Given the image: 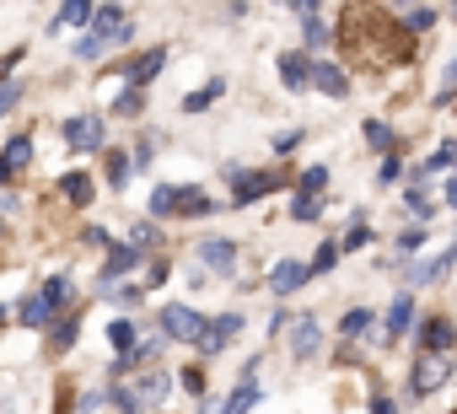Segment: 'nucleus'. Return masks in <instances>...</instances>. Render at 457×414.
Instances as JSON below:
<instances>
[{"label":"nucleus","instance_id":"nucleus-46","mask_svg":"<svg viewBox=\"0 0 457 414\" xmlns=\"http://www.w3.org/2000/svg\"><path fill=\"white\" fill-rule=\"evenodd\" d=\"M446 204H452V211H457V178L446 183Z\"/></svg>","mask_w":457,"mask_h":414},{"label":"nucleus","instance_id":"nucleus-27","mask_svg":"<svg viewBox=\"0 0 457 414\" xmlns=\"http://www.w3.org/2000/svg\"><path fill=\"white\" fill-rule=\"evenodd\" d=\"M398 17H403V28H409V33H425V28H436V17H441V12H436V6H414V12H398Z\"/></svg>","mask_w":457,"mask_h":414},{"label":"nucleus","instance_id":"nucleus-10","mask_svg":"<svg viewBox=\"0 0 457 414\" xmlns=\"http://www.w3.org/2000/svg\"><path fill=\"white\" fill-rule=\"evenodd\" d=\"M409 323H414V291L393 296V307H387V323H382L387 344H393V339H403V334H409Z\"/></svg>","mask_w":457,"mask_h":414},{"label":"nucleus","instance_id":"nucleus-34","mask_svg":"<svg viewBox=\"0 0 457 414\" xmlns=\"http://www.w3.org/2000/svg\"><path fill=\"white\" fill-rule=\"evenodd\" d=\"M425 248V227H403L398 232V253H420Z\"/></svg>","mask_w":457,"mask_h":414},{"label":"nucleus","instance_id":"nucleus-45","mask_svg":"<svg viewBox=\"0 0 457 414\" xmlns=\"http://www.w3.org/2000/svg\"><path fill=\"white\" fill-rule=\"evenodd\" d=\"M371 414H398V409H393V398H371Z\"/></svg>","mask_w":457,"mask_h":414},{"label":"nucleus","instance_id":"nucleus-3","mask_svg":"<svg viewBox=\"0 0 457 414\" xmlns=\"http://www.w3.org/2000/svg\"><path fill=\"white\" fill-rule=\"evenodd\" d=\"M446 377H452V355H420V360H414L409 387H414V398H430Z\"/></svg>","mask_w":457,"mask_h":414},{"label":"nucleus","instance_id":"nucleus-5","mask_svg":"<svg viewBox=\"0 0 457 414\" xmlns=\"http://www.w3.org/2000/svg\"><path fill=\"white\" fill-rule=\"evenodd\" d=\"M162 65H167V49L156 44V49H145V54H135L129 65H119V76L135 87V92H145L151 87V76H162Z\"/></svg>","mask_w":457,"mask_h":414},{"label":"nucleus","instance_id":"nucleus-31","mask_svg":"<svg viewBox=\"0 0 457 414\" xmlns=\"http://www.w3.org/2000/svg\"><path fill=\"white\" fill-rule=\"evenodd\" d=\"M65 291H71V280H65V275H54V280H49V286H44L38 296L49 302V312H60V307H65Z\"/></svg>","mask_w":457,"mask_h":414},{"label":"nucleus","instance_id":"nucleus-23","mask_svg":"<svg viewBox=\"0 0 457 414\" xmlns=\"http://www.w3.org/2000/svg\"><path fill=\"white\" fill-rule=\"evenodd\" d=\"M371 323H377V318H371L366 307H350V312L339 318V334H345V339H361V334H371Z\"/></svg>","mask_w":457,"mask_h":414},{"label":"nucleus","instance_id":"nucleus-39","mask_svg":"<svg viewBox=\"0 0 457 414\" xmlns=\"http://www.w3.org/2000/svg\"><path fill=\"white\" fill-rule=\"evenodd\" d=\"M22 92H28L22 81H12V87H0V113H12V108L22 103Z\"/></svg>","mask_w":457,"mask_h":414},{"label":"nucleus","instance_id":"nucleus-26","mask_svg":"<svg viewBox=\"0 0 457 414\" xmlns=\"http://www.w3.org/2000/svg\"><path fill=\"white\" fill-rule=\"evenodd\" d=\"M253 403H259V382H253V377H248V382H243V387H237V393H232V398H226V414H248V409H253Z\"/></svg>","mask_w":457,"mask_h":414},{"label":"nucleus","instance_id":"nucleus-40","mask_svg":"<svg viewBox=\"0 0 457 414\" xmlns=\"http://www.w3.org/2000/svg\"><path fill=\"white\" fill-rule=\"evenodd\" d=\"M403 178V161H398V151L393 156H382V183H398Z\"/></svg>","mask_w":457,"mask_h":414},{"label":"nucleus","instance_id":"nucleus-14","mask_svg":"<svg viewBox=\"0 0 457 414\" xmlns=\"http://www.w3.org/2000/svg\"><path fill=\"white\" fill-rule=\"evenodd\" d=\"M280 81H286V92L312 87V60L307 54H280Z\"/></svg>","mask_w":457,"mask_h":414},{"label":"nucleus","instance_id":"nucleus-8","mask_svg":"<svg viewBox=\"0 0 457 414\" xmlns=\"http://www.w3.org/2000/svg\"><path fill=\"white\" fill-rule=\"evenodd\" d=\"M103 140H108V129H103V119H92V113H81V119L65 124V145H71V151H103Z\"/></svg>","mask_w":457,"mask_h":414},{"label":"nucleus","instance_id":"nucleus-16","mask_svg":"<svg viewBox=\"0 0 457 414\" xmlns=\"http://www.w3.org/2000/svg\"><path fill=\"white\" fill-rule=\"evenodd\" d=\"M167 393H172V377H167V371H145V377H135V398H140L145 409L162 403Z\"/></svg>","mask_w":457,"mask_h":414},{"label":"nucleus","instance_id":"nucleus-36","mask_svg":"<svg viewBox=\"0 0 457 414\" xmlns=\"http://www.w3.org/2000/svg\"><path fill=\"white\" fill-rule=\"evenodd\" d=\"M291 216H296V221H318V216H323V204H318V199H302V194H296Z\"/></svg>","mask_w":457,"mask_h":414},{"label":"nucleus","instance_id":"nucleus-47","mask_svg":"<svg viewBox=\"0 0 457 414\" xmlns=\"http://www.w3.org/2000/svg\"><path fill=\"white\" fill-rule=\"evenodd\" d=\"M12 178H17V172L6 167V156H0V183H12Z\"/></svg>","mask_w":457,"mask_h":414},{"label":"nucleus","instance_id":"nucleus-7","mask_svg":"<svg viewBox=\"0 0 457 414\" xmlns=\"http://www.w3.org/2000/svg\"><path fill=\"white\" fill-rule=\"evenodd\" d=\"M232 334H243V312H220V318H210L204 334H199L194 344H199V355H215V350H226V339H232Z\"/></svg>","mask_w":457,"mask_h":414},{"label":"nucleus","instance_id":"nucleus-20","mask_svg":"<svg viewBox=\"0 0 457 414\" xmlns=\"http://www.w3.org/2000/svg\"><path fill=\"white\" fill-rule=\"evenodd\" d=\"M92 17H97V12L87 6V0H71V6H60V12H54V33H60V28H87Z\"/></svg>","mask_w":457,"mask_h":414},{"label":"nucleus","instance_id":"nucleus-6","mask_svg":"<svg viewBox=\"0 0 457 414\" xmlns=\"http://www.w3.org/2000/svg\"><path fill=\"white\" fill-rule=\"evenodd\" d=\"M414 339H420V355H452L457 350V328L446 318H425Z\"/></svg>","mask_w":457,"mask_h":414},{"label":"nucleus","instance_id":"nucleus-25","mask_svg":"<svg viewBox=\"0 0 457 414\" xmlns=\"http://www.w3.org/2000/svg\"><path fill=\"white\" fill-rule=\"evenodd\" d=\"M108 344H113V355H129V350H135V323H129V318L108 323Z\"/></svg>","mask_w":457,"mask_h":414},{"label":"nucleus","instance_id":"nucleus-37","mask_svg":"<svg viewBox=\"0 0 457 414\" xmlns=\"http://www.w3.org/2000/svg\"><path fill=\"white\" fill-rule=\"evenodd\" d=\"M151 243H156V227H151V221H140V227L129 232V248H135V253H145Z\"/></svg>","mask_w":457,"mask_h":414},{"label":"nucleus","instance_id":"nucleus-43","mask_svg":"<svg viewBox=\"0 0 457 414\" xmlns=\"http://www.w3.org/2000/svg\"><path fill=\"white\" fill-rule=\"evenodd\" d=\"M140 296H145V291H140V286H119V291H113V302H124V307H135V302H140Z\"/></svg>","mask_w":457,"mask_h":414},{"label":"nucleus","instance_id":"nucleus-42","mask_svg":"<svg viewBox=\"0 0 457 414\" xmlns=\"http://www.w3.org/2000/svg\"><path fill=\"white\" fill-rule=\"evenodd\" d=\"M167 275H172V264H167V259H156V264H151V269H145V280H151V286H162V280H167Z\"/></svg>","mask_w":457,"mask_h":414},{"label":"nucleus","instance_id":"nucleus-15","mask_svg":"<svg viewBox=\"0 0 457 414\" xmlns=\"http://www.w3.org/2000/svg\"><path fill=\"white\" fill-rule=\"evenodd\" d=\"M312 87H318L323 97H350V76H345L339 65H312Z\"/></svg>","mask_w":457,"mask_h":414},{"label":"nucleus","instance_id":"nucleus-30","mask_svg":"<svg viewBox=\"0 0 457 414\" xmlns=\"http://www.w3.org/2000/svg\"><path fill=\"white\" fill-rule=\"evenodd\" d=\"M76 334H81V323H76V318H65V323H54V339H49V350H54V355H65V350L76 344Z\"/></svg>","mask_w":457,"mask_h":414},{"label":"nucleus","instance_id":"nucleus-41","mask_svg":"<svg viewBox=\"0 0 457 414\" xmlns=\"http://www.w3.org/2000/svg\"><path fill=\"white\" fill-rule=\"evenodd\" d=\"M296 145H302V129H291V135H275V151H280V156H286V151H296Z\"/></svg>","mask_w":457,"mask_h":414},{"label":"nucleus","instance_id":"nucleus-2","mask_svg":"<svg viewBox=\"0 0 457 414\" xmlns=\"http://www.w3.org/2000/svg\"><path fill=\"white\" fill-rule=\"evenodd\" d=\"M226 183H232V204H237V211H248V204H259L264 194H275L286 183V172H243V167H226Z\"/></svg>","mask_w":457,"mask_h":414},{"label":"nucleus","instance_id":"nucleus-35","mask_svg":"<svg viewBox=\"0 0 457 414\" xmlns=\"http://www.w3.org/2000/svg\"><path fill=\"white\" fill-rule=\"evenodd\" d=\"M334 264H339V243H323V248H318V259H312V275H328Z\"/></svg>","mask_w":457,"mask_h":414},{"label":"nucleus","instance_id":"nucleus-11","mask_svg":"<svg viewBox=\"0 0 457 414\" xmlns=\"http://www.w3.org/2000/svg\"><path fill=\"white\" fill-rule=\"evenodd\" d=\"M318 344H323L318 318H296V328H291V355H296V360H312V355H318Z\"/></svg>","mask_w":457,"mask_h":414},{"label":"nucleus","instance_id":"nucleus-17","mask_svg":"<svg viewBox=\"0 0 457 414\" xmlns=\"http://www.w3.org/2000/svg\"><path fill=\"white\" fill-rule=\"evenodd\" d=\"M103 178H108V188L119 194V188L135 178V156H124V151H108V161H103Z\"/></svg>","mask_w":457,"mask_h":414},{"label":"nucleus","instance_id":"nucleus-19","mask_svg":"<svg viewBox=\"0 0 457 414\" xmlns=\"http://www.w3.org/2000/svg\"><path fill=\"white\" fill-rule=\"evenodd\" d=\"M366 145H371V151H382V156H393V151H398L393 124H387V119H366Z\"/></svg>","mask_w":457,"mask_h":414},{"label":"nucleus","instance_id":"nucleus-44","mask_svg":"<svg viewBox=\"0 0 457 414\" xmlns=\"http://www.w3.org/2000/svg\"><path fill=\"white\" fill-rule=\"evenodd\" d=\"M452 92H457V54H452V65H446V87H441V103H446Z\"/></svg>","mask_w":457,"mask_h":414},{"label":"nucleus","instance_id":"nucleus-9","mask_svg":"<svg viewBox=\"0 0 457 414\" xmlns=\"http://www.w3.org/2000/svg\"><path fill=\"white\" fill-rule=\"evenodd\" d=\"M199 259H204V269H215V275H232V269H237V243L210 237V243H199Z\"/></svg>","mask_w":457,"mask_h":414},{"label":"nucleus","instance_id":"nucleus-18","mask_svg":"<svg viewBox=\"0 0 457 414\" xmlns=\"http://www.w3.org/2000/svg\"><path fill=\"white\" fill-rule=\"evenodd\" d=\"M135 264H140V253H135L129 243H124V248H108V264H103V286H113V280H119V275H129Z\"/></svg>","mask_w":457,"mask_h":414},{"label":"nucleus","instance_id":"nucleus-13","mask_svg":"<svg viewBox=\"0 0 457 414\" xmlns=\"http://www.w3.org/2000/svg\"><path fill=\"white\" fill-rule=\"evenodd\" d=\"M119 44H129V28H124V33H97V28H92V33L76 44V54H81V60H103V54L119 49Z\"/></svg>","mask_w":457,"mask_h":414},{"label":"nucleus","instance_id":"nucleus-22","mask_svg":"<svg viewBox=\"0 0 457 414\" xmlns=\"http://www.w3.org/2000/svg\"><path fill=\"white\" fill-rule=\"evenodd\" d=\"M0 156H6V167H12V172H22V167L33 161V135H12V145L0 151Z\"/></svg>","mask_w":457,"mask_h":414},{"label":"nucleus","instance_id":"nucleus-33","mask_svg":"<svg viewBox=\"0 0 457 414\" xmlns=\"http://www.w3.org/2000/svg\"><path fill=\"white\" fill-rule=\"evenodd\" d=\"M140 103H145V97H140L135 87H124V92L113 97V113H124V119H129V113H140Z\"/></svg>","mask_w":457,"mask_h":414},{"label":"nucleus","instance_id":"nucleus-28","mask_svg":"<svg viewBox=\"0 0 457 414\" xmlns=\"http://www.w3.org/2000/svg\"><path fill=\"white\" fill-rule=\"evenodd\" d=\"M220 92H226V81H210L204 92H188V97H183V113H199V108H210Z\"/></svg>","mask_w":457,"mask_h":414},{"label":"nucleus","instance_id":"nucleus-32","mask_svg":"<svg viewBox=\"0 0 457 414\" xmlns=\"http://www.w3.org/2000/svg\"><path fill=\"white\" fill-rule=\"evenodd\" d=\"M371 243V232H366V221H350V232H345V243H339V253H355V248H366Z\"/></svg>","mask_w":457,"mask_h":414},{"label":"nucleus","instance_id":"nucleus-24","mask_svg":"<svg viewBox=\"0 0 457 414\" xmlns=\"http://www.w3.org/2000/svg\"><path fill=\"white\" fill-rule=\"evenodd\" d=\"M323 188H328V167H307V172L296 178V194H302V199H318Z\"/></svg>","mask_w":457,"mask_h":414},{"label":"nucleus","instance_id":"nucleus-1","mask_svg":"<svg viewBox=\"0 0 457 414\" xmlns=\"http://www.w3.org/2000/svg\"><path fill=\"white\" fill-rule=\"evenodd\" d=\"M151 216H178V221H199V216H215V199L204 188H183V183H156L151 188Z\"/></svg>","mask_w":457,"mask_h":414},{"label":"nucleus","instance_id":"nucleus-29","mask_svg":"<svg viewBox=\"0 0 457 414\" xmlns=\"http://www.w3.org/2000/svg\"><path fill=\"white\" fill-rule=\"evenodd\" d=\"M17 318H22L28 328H44L54 312H49V302H44V296H33V302H22V312H17Z\"/></svg>","mask_w":457,"mask_h":414},{"label":"nucleus","instance_id":"nucleus-4","mask_svg":"<svg viewBox=\"0 0 457 414\" xmlns=\"http://www.w3.org/2000/svg\"><path fill=\"white\" fill-rule=\"evenodd\" d=\"M204 323H210V318L194 312V307H162V334H167V339H188V344H194V339L204 334Z\"/></svg>","mask_w":457,"mask_h":414},{"label":"nucleus","instance_id":"nucleus-21","mask_svg":"<svg viewBox=\"0 0 457 414\" xmlns=\"http://www.w3.org/2000/svg\"><path fill=\"white\" fill-rule=\"evenodd\" d=\"M60 194H65L71 204H92V178H87V172H65V178H60Z\"/></svg>","mask_w":457,"mask_h":414},{"label":"nucleus","instance_id":"nucleus-12","mask_svg":"<svg viewBox=\"0 0 457 414\" xmlns=\"http://www.w3.org/2000/svg\"><path fill=\"white\" fill-rule=\"evenodd\" d=\"M312 275V264H296V259H280L275 269H270V291H280V296H291L302 280Z\"/></svg>","mask_w":457,"mask_h":414},{"label":"nucleus","instance_id":"nucleus-38","mask_svg":"<svg viewBox=\"0 0 457 414\" xmlns=\"http://www.w3.org/2000/svg\"><path fill=\"white\" fill-rule=\"evenodd\" d=\"M178 382H183V393H194V398H204V371H199V366H188V371H183Z\"/></svg>","mask_w":457,"mask_h":414}]
</instances>
